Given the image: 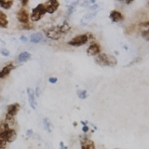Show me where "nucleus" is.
Masks as SVG:
<instances>
[{
	"label": "nucleus",
	"instance_id": "obj_1",
	"mask_svg": "<svg viewBox=\"0 0 149 149\" xmlns=\"http://www.w3.org/2000/svg\"><path fill=\"white\" fill-rule=\"evenodd\" d=\"M71 30V26L67 22H63L60 25H52L44 28V34L51 40H60Z\"/></svg>",
	"mask_w": 149,
	"mask_h": 149
},
{
	"label": "nucleus",
	"instance_id": "obj_2",
	"mask_svg": "<svg viewBox=\"0 0 149 149\" xmlns=\"http://www.w3.org/2000/svg\"><path fill=\"white\" fill-rule=\"evenodd\" d=\"M94 62L97 65H99L101 67H114L118 64V60H116L115 56L107 53H100L99 55H97L94 59Z\"/></svg>",
	"mask_w": 149,
	"mask_h": 149
},
{
	"label": "nucleus",
	"instance_id": "obj_3",
	"mask_svg": "<svg viewBox=\"0 0 149 149\" xmlns=\"http://www.w3.org/2000/svg\"><path fill=\"white\" fill-rule=\"evenodd\" d=\"M45 14H46V10H45L44 4L40 3L34 8H32L30 13V21L33 22H38L45 16Z\"/></svg>",
	"mask_w": 149,
	"mask_h": 149
},
{
	"label": "nucleus",
	"instance_id": "obj_4",
	"mask_svg": "<svg viewBox=\"0 0 149 149\" xmlns=\"http://www.w3.org/2000/svg\"><path fill=\"white\" fill-rule=\"evenodd\" d=\"M17 138V132L13 128H9L6 130L0 132V139L7 143H12Z\"/></svg>",
	"mask_w": 149,
	"mask_h": 149
},
{
	"label": "nucleus",
	"instance_id": "obj_5",
	"mask_svg": "<svg viewBox=\"0 0 149 149\" xmlns=\"http://www.w3.org/2000/svg\"><path fill=\"white\" fill-rule=\"evenodd\" d=\"M17 20L22 25L25 24H29L30 23V13L27 10L26 8H21L19 10L17 11Z\"/></svg>",
	"mask_w": 149,
	"mask_h": 149
},
{
	"label": "nucleus",
	"instance_id": "obj_6",
	"mask_svg": "<svg viewBox=\"0 0 149 149\" xmlns=\"http://www.w3.org/2000/svg\"><path fill=\"white\" fill-rule=\"evenodd\" d=\"M88 41V37L87 34H82V35H78L77 36L73 37L71 40H69L67 42V44L71 47H81L83 45L87 44Z\"/></svg>",
	"mask_w": 149,
	"mask_h": 149
},
{
	"label": "nucleus",
	"instance_id": "obj_7",
	"mask_svg": "<svg viewBox=\"0 0 149 149\" xmlns=\"http://www.w3.org/2000/svg\"><path fill=\"white\" fill-rule=\"evenodd\" d=\"M43 4L45 7L46 13H49V14L55 13L60 7V3L58 1H56V0H49V1H47Z\"/></svg>",
	"mask_w": 149,
	"mask_h": 149
},
{
	"label": "nucleus",
	"instance_id": "obj_8",
	"mask_svg": "<svg viewBox=\"0 0 149 149\" xmlns=\"http://www.w3.org/2000/svg\"><path fill=\"white\" fill-rule=\"evenodd\" d=\"M79 140H80L81 149H95L94 142H93L91 139L88 138L87 135H83V136H80Z\"/></svg>",
	"mask_w": 149,
	"mask_h": 149
},
{
	"label": "nucleus",
	"instance_id": "obj_9",
	"mask_svg": "<svg viewBox=\"0 0 149 149\" xmlns=\"http://www.w3.org/2000/svg\"><path fill=\"white\" fill-rule=\"evenodd\" d=\"M102 51V48H101V46L100 44H98V43H92L91 44L90 46L88 47V49L86 50V52H87V55L88 56H96L97 55H99Z\"/></svg>",
	"mask_w": 149,
	"mask_h": 149
},
{
	"label": "nucleus",
	"instance_id": "obj_10",
	"mask_svg": "<svg viewBox=\"0 0 149 149\" xmlns=\"http://www.w3.org/2000/svg\"><path fill=\"white\" fill-rule=\"evenodd\" d=\"M27 92V97H28V102H29L30 107L33 110L36 109V95H35V91L30 88H27L26 90Z\"/></svg>",
	"mask_w": 149,
	"mask_h": 149
},
{
	"label": "nucleus",
	"instance_id": "obj_11",
	"mask_svg": "<svg viewBox=\"0 0 149 149\" xmlns=\"http://www.w3.org/2000/svg\"><path fill=\"white\" fill-rule=\"evenodd\" d=\"M14 69H15V65H14L13 63H8L7 65H5V66L1 70H0V79L7 77Z\"/></svg>",
	"mask_w": 149,
	"mask_h": 149
},
{
	"label": "nucleus",
	"instance_id": "obj_12",
	"mask_svg": "<svg viewBox=\"0 0 149 149\" xmlns=\"http://www.w3.org/2000/svg\"><path fill=\"white\" fill-rule=\"evenodd\" d=\"M20 108H21V105H20V104H18V102L9 104L8 106V108H7V115L15 118V116H17V114H18L19 110H20Z\"/></svg>",
	"mask_w": 149,
	"mask_h": 149
},
{
	"label": "nucleus",
	"instance_id": "obj_13",
	"mask_svg": "<svg viewBox=\"0 0 149 149\" xmlns=\"http://www.w3.org/2000/svg\"><path fill=\"white\" fill-rule=\"evenodd\" d=\"M109 18L113 22H118L124 21L123 14L118 10H112L109 14Z\"/></svg>",
	"mask_w": 149,
	"mask_h": 149
},
{
	"label": "nucleus",
	"instance_id": "obj_14",
	"mask_svg": "<svg viewBox=\"0 0 149 149\" xmlns=\"http://www.w3.org/2000/svg\"><path fill=\"white\" fill-rule=\"evenodd\" d=\"M30 42L33 44H38V43H41L42 41L44 40V35L42 34L40 32H36V33H34V34H32L30 36Z\"/></svg>",
	"mask_w": 149,
	"mask_h": 149
},
{
	"label": "nucleus",
	"instance_id": "obj_15",
	"mask_svg": "<svg viewBox=\"0 0 149 149\" xmlns=\"http://www.w3.org/2000/svg\"><path fill=\"white\" fill-rule=\"evenodd\" d=\"M8 26V19L7 14L0 10V28H7Z\"/></svg>",
	"mask_w": 149,
	"mask_h": 149
},
{
	"label": "nucleus",
	"instance_id": "obj_16",
	"mask_svg": "<svg viewBox=\"0 0 149 149\" xmlns=\"http://www.w3.org/2000/svg\"><path fill=\"white\" fill-rule=\"evenodd\" d=\"M97 15V12H92V13H88L86 15H84L81 19V24L86 25L88 22H90L93 18H95Z\"/></svg>",
	"mask_w": 149,
	"mask_h": 149
},
{
	"label": "nucleus",
	"instance_id": "obj_17",
	"mask_svg": "<svg viewBox=\"0 0 149 149\" xmlns=\"http://www.w3.org/2000/svg\"><path fill=\"white\" fill-rule=\"evenodd\" d=\"M30 59H31V54L28 52V51H23V52H21L18 56V62L19 63H25Z\"/></svg>",
	"mask_w": 149,
	"mask_h": 149
},
{
	"label": "nucleus",
	"instance_id": "obj_18",
	"mask_svg": "<svg viewBox=\"0 0 149 149\" xmlns=\"http://www.w3.org/2000/svg\"><path fill=\"white\" fill-rule=\"evenodd\" d=\"M14 2L11 0H0V8H2L4 9H9L13 6Z\"/></svg>",
	"mask_w": 149,
	"mask_h": 149
},
{
	"label": "nucleus",
	"instance_id": "obj_19",
	"mask_svg": "<svg viewBox=\"0 0 149 149\" xmlns=\"http://www.w3.org/2000/svg\"><path fill=\"white\" fill-rule=\"evenodd\" d=\"M43 125H44V130L46 132L49 133H51V130H52V124H51L49 118H46L43 119Z\"/></svg>",
	"mask_w": 149,
	"mask_h": 149
},
{
	"label": "nucleus",
	"instance_id": "obj_20",
	"mask_svg": "<svg viewBox=\"0 0 149 149\" xmlns=\"http://www.w3.org/2000/svg\"><path fill=\"white\" fill-rule=\"evenodd\" d=\"M77 94L79 99H81V100H85L88 97V93L86 90H78L77 91Z\"/></svg>",
	"mask_w": 149,
	"mask_h": 149
},
{
	"label": "nucleus",
	"instance_id": "obj_21",
	"mask_svg": "<svg viewBox=\"0 0 149 149\" xmlns=\"http://www.w3.org/2000/svg\"><path fill=\"white\" fill-rule=\"evenodd\" d=\"M139 27H140V30H141V32L142 31H148V27H149V22H148V21L140 22Z\"/></svg>",
	"mask_w": 149,
	"mask_h": 149
},
{
	"label": "nucleus",
	"instance_id": "obj_22",
	"mask_svg": "<svg viewBox=\"0 0 149 149\" xmlns=\"http://www.w3.org/2000/svg\"><path fill=\"white\" fill-rule=\"evenodd\" d=\"M0 54L5 56V57H8V56L10 55V52H9V50L7 49H0Z\"/></svg>",
	"mask_w": 149,
	"mask_h": 149
},
{
	"label": "nucleus",
	"instance_id": "obj_23",
	"mask_svg": "<svg viewBox=\"0 0 149 149\" xmlns=\"http://www.w3.org/2000/svg\"><path fill=\"white\" fill-rule=\"evenodd\" d=\"M141 35H142V36H143V38L146 39V41L149 40V31H142V32H141Z\"/></svg>",
	"mask_w": 149,
	"mask_h": 149
},
{
	"label": "nucleus",
	"instance_id": "obj_24",
	"mask_svg": "<svg viewBox=\"0 0 149 149\" xmlns=\"http://www.w3.org/2000/svg\"><path fill=\"white\" fill-rule=\"evenodd\" d=\"M74 8H76L72 7L71 5H70V6H68V8H67V16H68V17L74 11Z\"/></svg>",
	"mask_w": 149,
	"mask_h": 149
},
{
	"label": "nucleus",
	"instance_id": "obj_25",
	"mask_svg": "<svg viewBox=\"0 0 149 149\" xmlns=\"http://www.w3.org/2000/svg\"><path fill=\"white\" fill-rule=\"evenodd\" d=\"M7 144H8L7 142H5L4 140L0 139V149H5L7 147Z\"/></svg>",
	"mask_w": 149,
	"mask_h": 149
},
{
	"label": "nucleus",
	"instance_id": "obj_26",
	"mask_svg": "<svg viewBox=\"0 0 149 149\" xmlns=\"http://www.w3.org/2000/svg\"><path fill=\"white\" fill-rule=\"evenodd\" d=\"M57 81H58V78H57V77H49V82L51 83V84H55Z\"/></svg>",
	"mask_w": 149,
	"mask_h": 149
},
{
	"label": "nucleus",
	"instance_id": "obj_27",
	"mask_svg": "<svg viewBox=\"0 0 149 149\" xmlns=\"http://www.w3.org/2000/svg\"><path fill=\"white\" fill-rule=\"evenodd\" d=\"M88 130H90V127H88V125H84L83 127H82V132H84V133H87Z\"/></svg>",
	"mask_w": 149,
	"mask_h": 149
},
{
	"label": "nucleus",
	"instance_id": "obj_28",
	"mask_svg": "<svg viewBox=\"0 0 149 149\" xmlns=\"http://www.w3.org/2000/svg\"><path fill=\"white\" fill-rule=\"evenodd\" d=\"M33 134H34V132H33V130H27V132H26V136L27 137L33 136Z\"/></svg>",
	"mask_w": 149,
	"mask_h": 149
},
{
	"label": "nucleus",
	"instance_id": "obj_29",
	"mask_svg": "<svg viewBox=\"0 0 149 149\" xmlns=\"http://www.w3.org/2000/svg\"><path fill=\"white\" fill-rule=\"evenodd\" d=\"M98 5L97 4H93V5H91V6H90L88 8H90V10H94V9H96V8H98Z\"/></svg>",
	"mask_w": 149,
	"mask_h": 149
},
{
	"label": "nucleus",
	"instance_id": "obj_30",
	"mask_svg": "<svg viewBox=\"0 0 149 149\" xmlns=\"http://www.w3.org/2000/svg\"><path fill=\"white\" fill-rule=\"evenodd\" d=\"M20 40L22 41V42H27L28 39H27V37H26L25 36H21V38H20Z\"/></svg>",
	"mask_w": 149,
	"mask_h": 149
},
{
	"label": "nucleus",
	"instance_id": "obj_31",
	"mask_svg": "<svg viewBox=\"0 0 149 149\" xmlns=\"http://www.w3.org/2000/svg\"><path fill=\"white\" fill-rule=\"evenodd\" d=\"M60 146H61V149H68V146H64L63 142H60Z\"/></svg>",
	"mask_w": 149,
	"mask_h": 149
},
{
	"label": "nucleus",
	"instance_id": "obj_32",
	"mask_svg": "<svg viewBox=\"0 0 149 149\" xmlns=\"http://www.w3.org/2000/svg\"><path fill=\"white\" fill-rule=\"evenodd\" d=\"M35 95L36 97H38L39 96V87H36V93H35Z\"/></svg>",
	"mask_w": 149,
	"mask_h": 149
},
{
	"label": "nucleus",
	"instance_id": "obj_33",
	"mask_svg": "<svg viewBox=\"0 0 149 149\" xmlns=\"http://www.w3.org/2000/svg\"><path fill=\"white\" fill-rule=\"evenodd\" d=\"M28 3H29V2H28V1H22V8H25V6H26V5H27Z\"/></svg>",
	"mask_w": 149,
	"mask_h": 149
}]
</instances>
